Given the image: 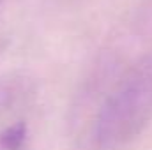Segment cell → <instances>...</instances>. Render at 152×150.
I'll return each instance as SVG.
<instances>
[{
	"label": "cell",
	"instance_id": "cell-1",
	"mask_svg": "<svg viewBox=\"0 0 152 150\" xmlns=\"http://www.w3.org/2000/svg\"><path fill=\"white\" fill-rule=\"evenodd\" d=\"M152 117V58H145L122 78L103 104L96 122V141L103 150L131 143Z\"/></svg>",
	"mask_w": 152,
	"mask_h": 150
},
{
	"label": "cell",
	"instance_id": "cell-2",
	"mask_svg": "<svg viewBox=\"0 0 152 150\" xmlns=\"http://www.w3.org/2000/svg\"><path fill=\"white\" fill-rule=\"evenodd\" d=\"M27 138V104L20 92L0 90V150H21Z\"/></svg>",
	"mask_w": 152,
	"mask_h": 150
},
{
	"label": "cell",
	"instance_id": "cell-3",
	"mask_svg": "<svg viewBox=\"0 0 152 150\" xmlns=\"http://www.w3.org/2000/svg\"><path fill=\"white\" fill-rule=\"evenodd\" d=\"M0 4H2V0H0Z\"/></svg>",
	"mask_w": 152,
	"mask_h": 150
}]
</instances>
